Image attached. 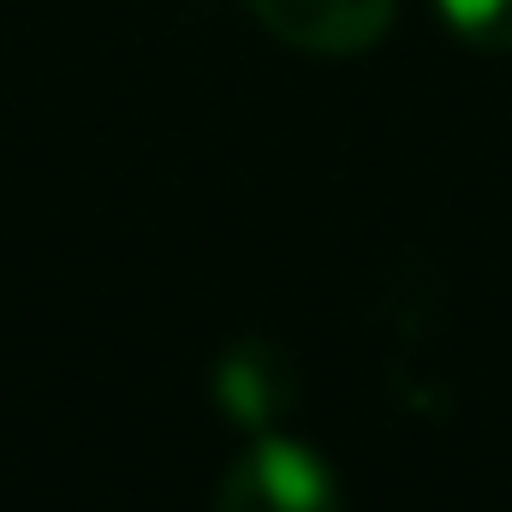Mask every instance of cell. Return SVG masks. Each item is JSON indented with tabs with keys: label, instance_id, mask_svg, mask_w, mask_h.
<instances>
[{
	"label": "cell",
	"instance_id": "cell-1",
	"mask_svg": "<svg viewBox=\"0 0 512 512\" xmlns=\"http://www.w3.org/2000/svg\"><path fill=\"white\" fill-rule=\"evenodd\" d=\"M215 512H340V477L316 447L268 429L227 465Z\"/></svg>",
	"mask_w": 512,
	"mask_h": 512
},
{
	"label": "cell",
	"instance_id": "cell-2",
	"mask_svg": "<svg viewBox=\"0 0 512 512\" xmlns=\"http://www.w3.org/2000/svg\"><path fill=\"white\" fill-rule=\"evenodd\" d=\"M399 0H251L268 36L304 54H364L382 42Z\"/></svg>",
	"mask_w": 512,
	"mask_h": 512
},
{
	"label": "cell",
	"instance_id": "cell-3",
	"mask_svg": "<svg viewBox=\"0 0 512 512\" xmlns=\"http://www.w3.org/2000/svg\"><path fill=\"white\" fill-rule=\"evenodd\" d=\"M298 399V370L286 358V346L274 340H233L215 364V405L227 423L268 435Z\"/></svg>",
	"mask_w": 512,
	"mask_h": 512
},
{
	"label": "cell",
	"instance_id": "cell-4",
	"mask_svg": "<svg viewBox=\"0 0 512 512\" xmlns=\"http://www.w3.org/2000/svg\"><path fill=\"white\" fill-rule=\"evenodd\" d=\"M447 30L465 36L471 48L489 54H512V0H435Z\"/></svg>",
	"mask_w": 512,
	"mask_h": 512
}]
</instances>
